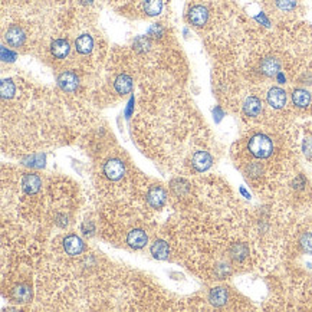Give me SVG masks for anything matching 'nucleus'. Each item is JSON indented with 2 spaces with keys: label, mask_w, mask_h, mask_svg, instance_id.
Segmentation results:
<instances>
[{
  "label": "nucleus",
  "mask_w": 312,
  "mask_h": 312,
  "mask_svg": "<svg viewBox=\"0 0 312 312\" xmlns=\"http://www.w3.org/2000/svg\"><path fill=\"white\" fill-rule=\"evenodd\" d=\"M249 151L256 158H268L273 151L272 140L263 134H256L249 141Z\"/></svg>",
  "instance_id": "obj_1"
},
{
  "label": "nucleus",
  "mask_w": 312,
  "mask_h": 312,
  "mask_svg": "<svg viewBox=\"0 0 312 312\" xmlns=\"http://www.w3.org/2000/svg\"><path fill=\"white\" fill-rule=\"evenodd\" d=\"M124 173H125V166L118 158H111L104 164V174L113 181L119 180L124 176Z\"/></svg>",
  "instance_id": "obj_2"
},
{
  "label": "nucleus",
  "mask_w": 312,
  "mask_h": 312,
  "mask_svg": "<svg viewBox=\"0 0 312 312\" xmlns=\"http://www.w3.org/2000/svg\"><path fill=\"white\" fill-rule=\"evenodd\" d=\"M63 249L68 255L71 256H77L81 255L85 249V245L84 242L81 240V237L75 236V234H71L68 237H65L63 240Z\"/></svg>",
  "instance_id": "obj_3"
},
{
  "label": "nucleus",
  "mask_w": 312,
  "mask_h": 312,
  "mask_svg": "<svg viewBox=\"0 0 312 312\" xmlns=\"http://www.w3.org/2000/svg\"><path fill=\"white\" fill-rule=\"evenodd\" d=\"M147 242H148V236L141 229H134L127 234V243L133 249H141L147 245Z\"/></svg>",
  "instance_id": "obj_4"
},
{
  "label": "nucleus",
  "mask_w": 312,
  "mask_h": 312,
  "mask_svg": "<svg viewBox=\"0 0 312 312\" xmlns=\"http://www.w3.org/2000/svg\"><path fill=\"white\" fill-rule=\"evenodd\" d=\"M268 102L275 110L284 108L285 104H286V92L282 88H278V86L271 88L269 92H268Z\"/></svg>",
  "instance_id": "obj_5"
},
{
  "label": "nucleus",
  "mask_w": 312,
  "mask_h": 312,
  "mask_svg": "<svg viewBox=\"0 0 312 312\" xmlns=\"http://www.w3.org/2000/svg\"><path fill=\"white\" fill-rule=\"evenodd\" d=\"M207 19H209V12H207V9L204 6H200V4L193 6L190 9V12H189V20H190V23L195 25V26H197V28L206 25Z\"/></svg>",
  "instance_id": "obj_6"
},
{
  "label": "nucleus",
  "mask_w": 312,
  "mask_h": 312,
  "mask_svg": "<svg viewBox=\"0 0 312 312\" xmlns=\"http://www.w3.org/2000/svg\"><path fill=\"white\" fill-rule=\"evenodd\" d=\"M58 85L65 92H74L78 88V77L71 71L63 72L58 78Z\"/></svg>",
  "instance_id": "obj_7"
},
{
  "label": "nucleus",
  "mask_w": 312,
  "mask_h": 312,
  "mask_svg": "<svg viewBox=\"0 0 312 312\" xmlns=\"http://www.w3.org/2000/svg\"><path fill=\"white\" fill-rule=\"evenodd\" d=\"M213 158L207 151H197L192 157V164L197 171H206L212 167Z\"/></svg>",
  "instance_id": "obj_8"
},
{
  "label": "nucleus",
  "mask_w": 312,
  "mask_h": 312,
  "mask_svg": "<svg viewBox=\"0 0 312 312\" xmlns=\"http://www.w3.org/2000/svg\"><path fill=\"white\" fill-rule=\"evenodd\" d=\"M166 192L160 187V186H153L148 193H147V201L150 203V206L160 209L163 207V204L166 203Z\"/></svg>",
  "instance_id": "obj_9"
},
{
  "label": "nucleus",
  "mask_w": 312,
  "mask_h": 312,
  "mask_svg": "<svg viewBox=\"0 0 312 312\" xmlns=\"http://www.w3.org/2000/svg\"><path fill=\"white\" fill-rule=\"evenodd\" d=\"M4 39L6 42L10 45V46H15V48H19L23 45L26 36H25V32L19 26H12V28L7 29L6 35H4Z\"/></svg>",
  "instance_id": "obj_10"
},
{
  "label": "nucleus",
  "mask_w": 312,
  "mask_h": 312,
  "mask_svg": "<svg viewBox=\"0 0 312 312\" xmlns=\"http://www.w3.org/2000/svg\"><path fill=\"white\" fill-rule=\"evenodd\" d=\"M281 69V62L276 58H265L260 63V71L266 77H276Z\"/></svg>",
  "instance_id": "obj_11"
},
{
  "label": "nucleus",
  "mask_w": 312,
  "mask_h": 312,
  "mask_svg": "<svg viewBox=\"0 0 312 312\" xmlns=\"http://www.w3.org/2000/svg\"><path fill=\"white\" fill-rule=\"evenodd\" d=\"M42 186V181L40 178L36 176V174H26L22 180V189L25 190L26 195H35L39 192Z\"/></svg>",
  "instance_id": "obj_12"
},
{
  "label": "nucleus",
  "mask_w": 312,
  "mask_h": 312,
  "mask_svg": "<svg viewBox=\"0 0 312 312\" xmlns=\"http://www.w3.org/2000/svg\"><path fill=\"white\" fill-rule=\"evenodd\" d=\"M227 291L225 288H214L209 293V301L213 307H223L227 302Z\"/></svg>",
  "instance_id": "obj_13"
},
{
  "label": "nucleus",
  "mask_w": 312,
  "mask_h": 312,
  "mask_svg": "<svg viewBox=\"0 0 312 312\" xmlns=\"http://www.w3.org/2000/svg\"><path fill=\"white\" fill-rule=\"evenodd\" d=\"M150 251H151V255L154 256L156 259H158V260L167 259V257H169V254H170L169 245H167L164 240H156V242L151 245Z\"/></svg>",
  "instance_id": "obj_14"
},
{
  "label": "nucleus",
  "mask_w": 312,
  "mask_h": 312,
  "mask_svg": "<svg viewBox=\"0 0 312 312\" xmlns=\"http://www.w3.org/2000/svg\"><path fill=\"white\" fill-rule=\"evenodd\" d=\"M262 111V102L256 97H249L243 102V113L248 117H256Z\"/></svg>",
  "instance_id": "obj_15"
},
{
  "label": "nucleus",
  "mask_w": 312,
  "mask_h": 312,
  "mask_svg": "<svg viewBox=\"0 0 312 312\" xmlns=\"http://www.w3.org/2000/svg\"><path fill=\"white\" fill-rule=\"evenodd\" d=\"M114 88H115V91H117L118 94H121V95L131 92V89H133V79H131V77H128V75H125V74L117 77V79H115V82H114Z\"/></svg>",
  "instance_id": "obj_16"
},
{
  "label": "nucleus",
  "mask_w": 312,
  "mask_h": 312,
  "mask_svg": "<svg viewBox=\"0 0 312 312\" xmlns=\"http://www.w3.org/2000/svg\"><path fill=\"white\" fill-rule=\"evenodd\" d=\"M292 101L299 108H307L311 104V94L305 89H295L292 92Z\"/></svg>",
  "instance_id": "obj_17"
},
{
  "label": "nucleus",
  "mask_w": 312,
  "mask_h": 312,
  "mask_svg": "<svg viewBox=\"0 0 312 312\" xmlns=\"http://www.w3.org/2000/svg\"><path fill=\"white\" fill-rule=\"evenodd\" d=\"M69 43H68V40H65V39H58V40H54L52 42V45H51V52H52V55L55 58H59V59H62V58H65L68 54H69Z\"/></svg>",
  "instance_id": "obj_18"
},
{
  "label": "nucleus",
  "mask_w": 312,
  "mask_h": 312,
  "mask_svg": "<svg viewBox=\"0 0 312 312\" xmlns=\"http://www.w3.org/2000/svg\"><path fill=\"white\" fill-rule=\"evenodd\" d=\"M75 48L79 54L88 55L92 48H94V40L89 35H81L77 40H75Z\"/></svg>",
  "instance_id": "obj_19"
},
{
  "label": "nucleus",
  "mask_w": 312,
  "mask_h": 312,
  "mask_svg": "<svg viewBox=\"0 0 312 312\" xmlns=\"http://www.w3.org/2000/svg\"><path fill=\"white\" fill-rule=\"evenodd\" d=\"M163 10V1L161 0H144V12L148 16H157Z\"/></svg>",
  "instance_id": "obj_20"
},
{
  "label": "nucleus",
  "mask_w": 312,
  "mask_h": 312,
  "mask_svg": "<svg viewBox=\"0 0 312 312\" xmlns=\"http://www.w3.org/2000/svg\"><path fill=\"white\" fill-rule=\"evenodd\" d=\"M249 255V249L246 245L243 243H236L230 248V256L232 259H234L236 262H242L245 260V257Z\"/></svg>",
  "instance_id": "obj_21"
},
{
  "label": "nucleus",
  "mask_w": 312,
  "mask_h": 312,
  "mask_svg": "<svg viewBox=\"0 0 312 312\" xmlns=\"http://www.w3.org/2000/svg\"><path fill=\"white\" fill-rule=\"evenodd\" d=\"M15 84L12 82V79H3L1 85H0V92H1V98L3 99H10L15 95Z\"/></svg>",
  "instance_id": "obj_22"
},
{
  "label": "nucleus",
  "mask_w": 312,
  "mask_h": 312,
  "mask_svg": "<svg viewBox=\"0 0 312 312\" xmlns=\"http://www.w3.org/2000/svg\"><path fill=\"white\" fill-rule=\"evenodd\" d=\"M299 245L305 254H312V233H304L299 239Z\"/></svg>",
  "instance_id": "obj_23"
},
{
  "label": "nucleus",
  "mask_w": 312,
  "mask_h": 312,
  "mask_svg": "<svg viewBox=\"0 0 312 312\" xmlns=\"http://www.w3.org/2000/svg\"><path fill=\"white\" fill-rule=\"evenodd\" d=\"M29 295H30V291H29L26 286H19L18 289H15V296H16V299H20L22 302L28 301Z\"/></svg>",
  "instance_id": "obj_24"
},
{
  "label": "nucleus",
  "mask_w": 312,
  "mask_h": 312,
  "mask_svg": "<svg viewBox=\"0 0 312 312\" xmlns=\"http://www.w3.org/2000/svg\"><path fill=\"white\" fill-rule=\"evenodd\" d=\"M276 6L281 9V10H292L295 6H296V0H276Z\"/></svg>",
  "instance_id": "obj_25"
},
{
  "label": "nucleus",
  "mask_w": 312,
  "mask_h": 312,
  "mask_svg": "<svg viewBox=\"0 0 312 312\" xmlns=\"http://www.w3.org/2000/svg\"><path fill=\"white\" fill-rule=\"evenodd\" d=\"M304 153L307 157H312V138H307L304 141Z\"/></svg>",
  "instance_id": "obj_26"
}]
</instances>
